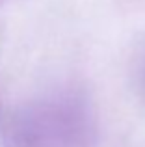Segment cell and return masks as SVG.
<instances>
[{"label":"cell","instance_id":"cell-1","mask_svg":"<svg viewBox=\"0 0 145 147\" xmlns=\"http://www.w3.org/2000/svg\"><path fill=\"white\" fill-rule=\"evenodd\" d=\"M78 114L67 100H47L26 110L9 130V147H75Z\"/></svg>","mask_w":145,"mask_h":147}]
</instances>
